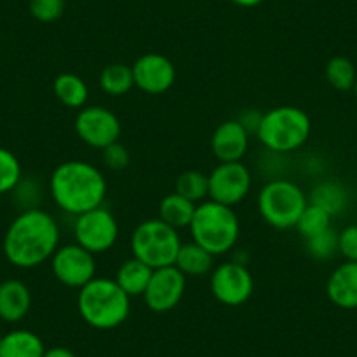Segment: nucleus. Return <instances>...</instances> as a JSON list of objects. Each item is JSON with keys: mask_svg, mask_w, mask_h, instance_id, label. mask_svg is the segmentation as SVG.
<instances>
[{"mask_svg": "<svg viewBox=\"0 0 357 357\" xmlns=\"http://www.w3.org/2000/svg\"><path fill=\"white\" fill-rule=\"evenodd\" d=\"M74 238L75 243L84 247L95 256L107 252L119 238L118 219L104 205L75 215Z\"/></svg>", "mask_w": 357, "mask_h": 357, "instance_id": "8", "label": "nucleus"}, {"mask_svg": "<svg viewBox=\"0 0 357 357\" xmlns=\"http://www.w3.org/2000/svg\"><path fill=\"white\" fill-rule=\"evenodd\" d=\"M44 352L40 336L29 329H15L0 342V357H44Z\"/></svg>", "mask_w": 357, "mask_h": 357, "instance_id": "20", "label": "nucleus"}, {"mask_svg": "<svg viewBox=\"0 0 357 357\" xmlns=\"http://www.w3.org/2000/svg\"><path fill=\"white\" fill-rule=\"evenodd\" d=\"M305 245H307V252L310 254V257H314V259H331V257L338 252V231H335L333 228H328L326 231L305 240Z\"/></svg>", "mask_w": 357, "mask_h": 357, "instance_id": "29", "label": "nucleus"}, {"mask_svg": "<svg viewBox=\"0 0 357 357\" xmlns=\"http://www.w3.org/2000/svg\"><path fill=\"white\" fill-rule=\"evenodd\" d=\"M195 211H197V204H193L188 198L181 197L175 191H172L167 197H163V200L160 202V207H158L161 221H165L175 229L190 228Z\"/></svg>", "mask_w": 357, "mask_h": 357, "instance_id": "23", "label": "nucleus"}, {"mask_svg": "<svg viewBox=\"0 0 357 357\" xmlns=\"http://www.w3.org/2000/svg\"><path fill=\"white\" fill-rule=\"evenodd\" d=\"M338 252L345 261H357V225H350L338 233Z\"/></svg>", "mask_w": 357, "mask_h": 357, "instance_id": "32", "label": "nucleus"}, {"mask_svg": "<svg viewBox=\"0 0 357 357\" xmlns=\"http://www.w3.org/2000/svg\"><path fill=\"white\" fill-rule=\"evenodd\" d=\"M100 88L109 97H123L130 93L135 86L133 81L132 65L126 63H111L100 72Z\"/></svg>", "mask_w": 357, "mask_h": 357, "instance_id": "24", "label": "nucleus"}, {"mask_svg": "<svg viewBox=\"0 0 357 357\" xmlns=\"http://www.w3.org/2000/svg\"><path fill=\"white\" fill-rule=\"evenodd\" d=\"M151 275H153V268L147 266L137 257H130V259L123 261L119 268L116 270L114 280L130 298L144 296L149 284Z\"/></svg>", "mask_w": 357, "mask_h": 357, "instance_id": "18", "label": "nucleus"}, {"mask_svg": "<svg viewBox=\"0 0 357 357\" xmlns=\"http://www.w3.org/2000/svg\"><path fill=\"white\" fill-rule=\"evenodd\" d=\"M212 296L225 307H242L254 293V277L238 261H226L211 272Z\"/></svg>", "mask_w": 357, "mask_h": 357, "instance_id": "10", "label": "nucleus"}, {"mask_svg": "<svg viewBox=\"0 0 357 357\" xmlns=\"http://www.w3.org/2000/svg\"><path fill=\"white\" fill-rule=\"evenodd\" d=\"M44 357H77L72 350H68L67 347H53V349H46Z\"/></svg>", "mask_w": 357, "mask_h": 357, "instance_id": "34", "label": "nucleus"}, {"mask_svg": "<svg viewBox=\"0 0 357 357\" xmlns=\"http://www.w3.org/2000/svg\"><path fill=\"white\" fill-rule=\"evenodd\" d=\"M252 186V175L242 161L219 163L208 174V200L235 207L245 200Z\"/></svg>", "mask_w": 357, "mask_h": 357, "instance_id": "12", "label": "nucleus"}, {"mask_svg": "<svg viewBox=\"0 0 357 357\" xmlns=\"http://www.w3.org/2000/svg\"><path fill=\"white\" fill-rule=\"evenodd\" d=\"M75 135L93 149H105L119 142L123 126L118 116L102 105L82 107L74 119Z\"/></svg>", "mask_w": 357, "mask_h": 357, "instance_id": "11", "label": "nucleus"}, {"mask_svg": "<svg viewBox=\"0 0 357 357\" xmlns=\"http://www.w3.org/2000/svg\"><path fill=\"white\" fill-rule=\"evenodd\" d=\"M53 93L61 105L81 111L89 98V88L81 75L63 72L53 81Z\"/></svg>", "mask_w": 357, "mask_h": 357, "instance_id": "22", "label": "nucleus"}, {"mask_svg": "<svg viewBox=\"0 0 357 357\" xmlns=\"http://www.w3.org/2000/svg\"><path fill=\"white\" fill-rule=\"evenodd\" d=\"M354 95H356V98H357V79H356V84H354Z\"/></svg>", "mask_w": 357, "mask_h": 357, "instance_id": "36", "label": "nucleus"}, {"mask_svg": "<svg viewBox=\"0 0 357 357\" xmlns=\"http://www.w3.org/2000/svg\"><path fill=\"white\" fill-rule=\"evenodd\" d=\"M181 245L183 240L178 235V229L172 228L160 218L142 221L130 236L132 256L153 270L175 264Z\"/></svg>", "mask_w": 357, "mask_h": 357, "instance_id": "7", "label": "nucleus"}, {"mask_svg": "<svg viewBox=\"0 0 357 357\" xmlns=\"http://www.w3.org/2000/svg\"><path fill=\"white\" fill-rule=\"evenodd\" d=\"M308 205L303 188L289 178L268 181L257 193V211L263 221L275 229H291Z\"/></svg>", "mask_w": 357, "mask_h": 357, "instance_id": "6", "label": "nucleus"}, {"mask_svg": "<svg viewBox=\"0 0 357 357\" xmlns=\"http://www.w3.org/2000/svg\"><path fill=\"white\" fill-rule=\"evenodd\" d=\"M328 228H331V215L312 204L307 205V208H305L303 214H301L300 219H298L296 226H294L298 235H300L303 240L312 238V236L326 231Z\"/></svg>", "mask_w": 357, "mask_h": 357, "instance_id": "27", "label": "nucleus"}, {"mask_svg": "<svg viewBox=\"0 0 357 357\" xmlns=\"http://www.w3.org/2000/svg\"><path fill=\"white\" fill-rule=\"evenodd\" d=\"M174 191L191 200L193 204H202L208 198V175L200 170L183 172L175 178Z\"/></svg>", "mask_w": 357, "mask_h": 357, "instance_id": "25", "label": "nucleus"}, {"mask_svg": "<svg viewBox=\"0 0 357 357\" xmlns=\"http://www.w3.org/2000/svg\"><path fill=\"white\" fill-rule=\"evenodd\" d=\"M193 242L204 247L212 256H222L235 249L240 236V221L235 208L205 200L197 205L190 225Z\"/></svg>", "mask_w": 357, "mask_h": 357, "instance_id": "4", "label": "nucleus"}, {"mask_svg": "<svg viewBox=\"0 0 357 357\" xmlns=\"http://www.w3.org/2000/svg\"><path fill=\"white\" fill-rule=\"evenodd\" d=\"M30 15L40 23H53L63 16L65 0H30Z\"/></svg>", "mask_w": 357, "mask_h": 357, "instance_id": "30", "label": "nucleus"}, {"mask_svg": "<svg viewBox=\"0 0 357 357\" xmlns=\"http://www.w3.org/2000/svg\"><path fill=\"white\" fill-rule=\"evenodd\" d=\"M50 195L65 214L81 215L102 207L107 197V178L93 163L68 160L58 165L50 177Z\"/></svg>", "mask_w": 357, "mask_h": 357, "instance_id": "2", "label": "nucleus"}, {"mask_svg": "<svg viewBox=\"0 0 357 357\" xmlns=\"http://www.w3.org/2000/svg\"><path fill=\"white\" fill-rule=\"evenodd\" d=\"M261 116H263V114H259L257 111H245L242 116H240L238 121L242 123L243 128H245L247 132L254 133V135H256V130H257V126H259Z\"/></svg>", "mask_w": 357, "mask_h": 357, "instance_id": "33", "label": "nucleus"}, {"mask_svg": "<svg viewBox=\"0 0 357 357\" xmlns=\"http://www.w3.org/2000/svg\"><path fill=\"white\" fill-rule=\"evenodd\" d=\"M51 272L65 287L81 289L97 277V256L79 243H65L51 257Z\"/></svg>", "mask_w": 357, "mask_h": 357, "instance_id": "9", "label": "nucleus"}, {"mask_svg": "<svg viewBox=\"0 0 357 357\" xmlns=\"http://www.w3.org/2000/svg\"><path fill=\"white\" fill-rule=\"evenodd\" d=\"M326 81L338 91H349L354 88L357 79L356 65L347 56H333L326 63Z\"/></svg>", "mask_w": 357, "mask_h": 357, "instance_id": "26", "label": "nucleus"}, {"mask_svg": "<svg viewBox=\"0 0 357 357\" xmlns=\"http://www.w3.org/2000/svg\"><path fill=\"white\" fill-rule=\"evenodd\" d=\"M250 133L243 128L238 119H228L214 130L211 139L212 154L219 163L228 161H242L249 151Z\"/></svg>", "mask_w": 357, "mask_h": 357, "instance_id": "15", "label": "nucleus"}, {"mask_svg": "<svg viewBox=\"0 0 357 357\" xmlns=\"http://www.w3.org/2000/svg\"><path fill=\"white\" fill-rule=\"evenodd\" d=\"M2 338H4V335H2V333H0V342H2Z\"/></svg>", "mask_w": 357, "mask_h": 357, "instance_id": "37", "label": "nucleus"}, {"mask_svg": "<svg viewBox=\"0 0 357 357\" xmlns=\"http://www.w3.org/2000/svg\"><path fill=\"white\" fill-rule=\"evenodd\" d=\"M231 2L235 6H238V8H256L263 0H231Z\"/></svg>", "mask_w": 357, "mask_h": 357, "instance_id": "35", "label": "nucleus"}, {"mask_svg": "<svg viewBox=\"0 0 357 357\" xmlns=\"http://www.w3.org/2000/svg\"><path fill=\"white\" fill-rule=\"evenodd\" d=\"M188 277L175 264L153 270L147 289L144 293V303L156 314H167L178 307L186 293Z\"/></svg>", "mask_w": 357, "mask_h": 357, "instance_id": "13", "label": "nucleus"}, {"mask_svg": "<svg viewBox=\"0 0 357 357\" xmlns=\"http://www.w3.org/2000/svg\"><path fill=\"white\" fill-rule=\"evenodd\" d=\"M135 86L147 95H163L175 84L177 68L165 54L146 53L132 65Z\"/></svg>", "mask_w": 357, "mask_h": 357, "instance_id": "14", "label": "nucleus"}, {"mask_svg": "<svg viewBox=\"0 0 357 357\" xmlns=\"http://www.w3.org/2000/svg\"><path fill=\"white\" fill-rule=\"evenodd\" d=\"M214 257L204 247L191 240V242H183L175 257V266L186 277L200 279L214 270Z\"/></svg>", "mask_w": 357, "mask_h": 357, "instance_id": "19", "label": "nucleus"}, {"mask_svg": "<svg viewBox=\"0 0 357 357\" xmlns=\"http://www.w3.org/2000/svg\"><path fill=\"white\" fill-rule=\"evenodd\" d=\"M32 308V293L22 280H4L0 284V319L4 322L23 321Z\"/></svg>", "mask_w": 357, "mask_h": 357, "instance_id": "17", "label": "nucleus"}, {"mask_svg": "<svg viewBox=\"0 0 357 357\" xmlns=\"http://www.w3.org/2000/svg\"><path fill=\"white\" fill-rule=\"evenodd\" d=\"M77 310L82 321L93 329L109 331L126 322L132 312V298L114 279L95 277L79 289Z\"/></svg>", "mask_w": 357, "mask_h": 357, "instance_id": "3", "label": "nucleus"}, {"mask_svg": "<svg viewBox=\"0 0 357 357\" xmlns=\"http://www.w3.org/2000/svg\"><path fill=\"white\" fill-rule=\"evenodd\" d=\"M310 132V116L303 109L280 105L261 116L256 137L270 153L289 154L307 144Z\"/></svg>", "mask_w": 357, "mask_h": 357, "instance_id": "5", "label": "nucleus"}, {"mask_svg": "<svg viewBox=\"0 0 357 357\" xmlns=\"http://www.w3.org/2000/svg\"><path fill=\"white\" fill-rule=\"evenodd\" d=\"M329 301L343 310L357 308V261H345L336 266L326 282Z\"/></svg>", "mask_w": 357, "mask_h": 357, "instance_id": "16", "label": "nucleus"}, {"mask_svg": "<svg viewBox=\"0 0 357 357\" xmlns=\"http://www.w3.org/2000/svg\"><path fill=\"white\" fill-rule=\"evenodd\" d=\"M4 256L13 266L30 270L50 261L60 247V226L50 212L26 208L4 235Z\"/></svg>", "mask_w": 357, "mask_h": 357, "instance_id": "1", "label": "nucleus"}, {"mask_svg": "<svg viewBox=\"0 0 357 357\" xmlns=\"http://www.w3.org/2000/svg\"><path fill=\"white\" fill-rule=\"evenodd\" d=\"M308 204L322 208L331 218H335L347 208L349 193L340 183H336L333 178H326V181H321L312 188L310 195H308Z\"/></svg>", "mask_w": 357, "mask_h": 357, "instance_id": "21", "label": "nucleus"}, {"mask_svg": "<svg viewBox=\"0 0 357 357\" xmlns=\"http://www.w3.org/2000/svg\"><path fill=\"white\" fill-rule=\"evenodd\" d=\"M22 183V165L15 153L0 147V195L16 190Z\"/></svg>", "mask_w": 357, "mask_h": 357, "instance_id": "28", "label": "nucleus"}, {"mask_svg": "<svg viewBox=\"0 0 357 357\" xmlns=\"http://www.w3.org/2000/svg\"><path fill=\"white\" fill-rule=\"evenodd\" d=\"M102 161H104L105 167L114 172L125 170L130 165V153L123 144H111L109 147L102 149Z\"/></svg>", "mask_w": 357, "mask_h": 357, "instance_id": "31", "label": "nucleus"}]
</instances>
